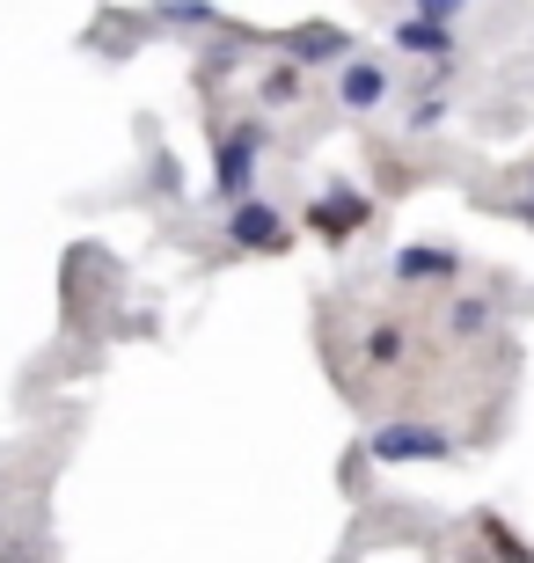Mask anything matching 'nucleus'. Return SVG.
Segmentation results:
<instances>
[{
	"label": "nucleus",
	"mask_w": 534,
	"mask_h": 563,
	"mask_svg": "<svg viewBox=\"0 0 534 563\" xmlns=\"http://www.w3.org/2000/svg\"><path fill=\"white\" fill-rule=\"evenodd\" d=\"M367 454L373 461H447V432L439 424H381V432L367 439Z\"/></svg>",
	"instance_id": "1"
},
{
	"label": "nucleus",
	"mask_w": 534,
	"mask_h": 563,
	"mask_svg": "<svg viewBox=\"0 0 534 563\" xmlns=\"http://www.w3.org/2000/svg\"><path fill=\"white\" fill-rule=\"evenodd\" d=\"M227 234L242 242V250H279L286 242V220H279V206H264V198H235V212H227Z\"/></svg>",
	"instance_id": "2"
},
{
	"label": "nucleus",
	"mask_w": 534,
	"mask_h": 563,
	"mask_svg": "<svg viewBox=\"0 0 534 563\" xmlns=\"http://www.w3.org/2000/svg\"><path fill=\"white\" fill-rule=\"evenodd\" d=\"M454 272H461V256H454L447 242H411V250H395V278H403V286H447Z\"/></svg>",
	"instance_id": "3"
},
{
	"label": "nucleus",
	"mask_w": 534,
	"mask_h": 563,
	"mask_svg": "<svg viewBox=\"0 0 534 563\" xmlns=\"http://www.w3.org/2000/svg\"><path fill=\"white\" fill-rule=\"evenodd\" d=\"M257 154H264V132H257V125H242V132H227V140H220V190H227V198H242V190H249Z\"/></svg>",
	"instance_id": "4"
},
{
	"label": "nucleus",
	"mask_w": 534,
	"mask_h": 563,
	"mask_svg": "<svg viewBox=\"0 0 534 563\" xmlns=\"http://www.w3.org/2000/svg\"><path fill=\"white\" fill-rule=\"evenodd\" d=\"M337 103H345V110H381V103H389V66H381V59H345Z\"/></svg>",
	"instance_id": "5"
},
{
	"label": "nucleus",
	"mask_w": 534,
	"mask_h": 563,
	"mask_svg": "<svg viewBox=\"0 0 534 563\" xmlns=\"http://www.w3.org/2000/svg\"><path fill=\"white\" fill-rule=\"evenodd\" d=\"M367 220H373V206L359 198V190H329L323 206L308 212V228H315V234H329V242H337V234H351V228H367Z\"/></svg>",
	"instance_id": "6"
},
{
	"label": "nucleus",
	"mask_w": 534,
	"mask_h": 563,
	"mask_svg": "<svg viewBox=\"0 0 534 563\" xmlns=\"http://www.w3.org/2000/svg\"><path fill=\"white\" fill-rule=\"evenodd\" d=\"M395 44L403 52H425V59H447L454 30H447V15H411V22H395Z\"/></svg>",
	"instance_id": "7"
},
{
	"label": "nucleus",
	"mask_w": 534,
	"mask_h": 563,
	"mask_svg": "<svg viewBox=\"0 0 534 563\" xmlns=\"http://www.w3.org/2000/svg\"><path fill=\"white\" fill-rule=\"evenodd\" d=\"M286 52H293V66H315V59H345L351 37H345V30H329V22H308V30H293V37H286Z\"/></svg>",
	"instance_id": "8"
},
{
	"label": "nucleus",
	"mask_w": 534,
	"mask_h": 563,
	"mask_svg": "<svg viewBox=\"0 0 534 563\" xmlns=\"http://www.w3.org/2000/svg\"><path fill=\"white\" fill-rule=\"evenodd\" d=\"M395 352H403V322H381V330L367 336V358H373V366H389Z\"/></svg>",
	"instance_id": "9"
},
{
	"label": "nucleus",
	"mask_w": 534,
	"mask_h": 563,
	"mask_svg": "<svg viewBox=\"0 0 534 563\" xmlns=\"http://www.w3.org/2000/svg\"><path fill=\"white\" fill-rule=\"evenodd\" d=\"M264 103H301V74H293V66H279L264 81Z\"/></svg>",
	"instance_id": "10"
},
{
	"label": "nucleus",
	"mask_w": 534,
	"mask_h": 563,
	"mask_svg": "<svg viewBox=\"0 0 534 563\" xmlns=\"http://www.w3.org/2000/svg\"><path fill=\"white\" fill-rule=\"evenodd\" d=\"M483 322H491V308H483V300H461V308H454V330H461V336H476Z\"/></svg>",
	"instance_id": "11"
},
{
	"label": "nucleus",
	"mask_w": 534,
	"mask_h": 563,
	"mask_svg": "<svg viewBox=\"0 0 534 563\" xmlns=\"http://www.w3.org/2000/svg\"><path fill=\"white\" fill-rule=\"evenodd\" d=\"M162 15L168 22H212V8L206 0H162Z\"/></svg>",
	"instance_id": "12"
},
{
	"label": "nucleus",
	"mask_w": 534,
	"mask_h": 563,
	"mask_svg": "<svg viewBox=\"0 0 534 563\" xmlns=\"http://www.w3.org/2000/svg\"><path fill=\"white\" fill-rule=\"evenodd\" d=\"M461 0H417V15H454Z\"/></svg>",
	"instance_id": "13"
},
{
	"label": "nucleus",
	"mask_w": 534,
	"mask_h": 563,
	"mask_svg": "<svg viewBox=\"0 0 534 563\" xmlns=\"http://www.w3.org/2000/svg\"><path fill=\"white\" fill-rule=\"evenodd\" d=\"M520 220H534V190H527V206H520Z\"/></svg>",
	"instance_id": "14"
}]
</instances>
